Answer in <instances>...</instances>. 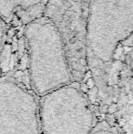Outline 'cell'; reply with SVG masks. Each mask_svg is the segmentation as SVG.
<instances>
[{"label": "cell", "instance_id": "obj_2", "mask_svg": "<svg viewBox=\"0 0 133 134\" xmlns=\"http://www.w3.org/2000/svg\"><path fill=\"white\" fill-rule=\"evenodd\" d=\"M133 34V0H92L85 32L87 66L104 70L119 45Z\"/></svg>", "mask_w": 133, "mask_h": 134}, {"label": "cell", "instance_id": "obj_7", "mask_svg": "<svg viewBox=\"0 0 133 134\" xmlns=\"http://www.w3.org/2000/svg\"><path fill=\"white\" fill-rule=\"evenodd\" d=\"M90 134H122L116 129L112 128L106 122L98 123Z\"/></svg>", "mask_w": 133, "mask_h": 134}, {"label": "cell", "instance_id": "obj_6", "mask_svg": "<svg viewBox=\"0 0 133 134\" xmlns=\"http://www.w3.org/2000/svg\"><path fill=\"white\" fill-rule=\"evenodd\" d=\"M48 0H0V18L9 27H25L43 18Z\"/></svg>", "mask_w": 133, "mask_h": 134}, {"label": "cell", "instance_id": "obj_4", "mask_svg": "<svg viewBox=\"0 0 133 134\" xmlns=\"http://www.w3.org/2000/svg\"><path fill=\"white\" fill-rule=\"evenodd\" d=\"M92 0H48L44 16L60 31L74 78L88 68L85 32L89 5Z\"/></svg>", "mask_w": 133, "mask_h": 134}, {"label": "cell", "instance_id": "obj_8", "mask_svg": "<svg viewBox=\"0 0 133 134\" xmlns=\"http://www.w3.org/2000/svg\"><path fill=\"white\" fill-rule=\"evenodd\" d=\"M8 27H9L7 25V23L0 18V56H1L2 50H3V47L4 44H5V38H7V33Z\"/></svg>", "mask_w": 133, "mask_h": 134}, {"label": "cell", "instance_id": "obj_5", "mask_svg": "<svg viewBox=\"0 0 133 134\" xmlns=\"http://www.w3.org/2000/svg\"><path fill=\"white\" fill-rule=\"evenodd\" d=\"M0 134H42L39 97L12 78L0 79Z\"/></svg>", "mask_w": 133, "mask_h": 134}, {"label": "cell", "instance_id": "obj_3", "mask_svg": "<svg viewBox=\"0 0 133 134\" xmlns=\"http://www.w3.org/2000/svg\"><path fill=\"white\" fill-rule=\"evenodd\" d=\"M42 134H90L95 114L87 95L76 81L39 97Z\"/></svg>", "mask_w": 133, "mask_h": 134}, {"label": "cell", "instance_id": "obj_1", "mask_svg": "<svg viewBox=\"0 0 133 134\" xmlns=\"http://www.w3.org/2000/svg\"><path fill=\"white\" fill-rule=\"evenodd\" d=\"M27 50L28 74L33 92L38 97L73 82L74 75L60 31L47 16L23 28Z\"/></svg>", "mask_w": 133, "mask_h": 134}]
</instances>
